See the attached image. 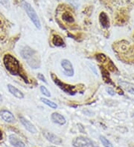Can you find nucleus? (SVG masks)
<instances>
[{
	"label": "nucleus",
	"mask_w": 134,
	"mask_h": 147,
	"mask_svg": "<svg viewBox=\"0 0 134 147\" xmlns=\"http://www.w3.org/2000/svg\"><path fill=\"white\" fill-rule=\"evenodd\" d=\"M3 63L6 69L12 75H20L21 67L17 59L11 54H5L3 57Z\"/></svg>",
	"instance_id": "nucleus-1"
},
{
	"label": "nucleus",
	"mask_w": 134,
	"mask_h": 147,
	"mask_svg": "<svg viewBox=\"0 0 134 147\" xmlns=\"http://www.w3.org/2000/svg\"><path fill=\"white\" fill-rule=\"evenodd\" d=\"M35 54V51L29 47H25L21 51L22 57L26 59L29 65L33 68H38L39 67V62L37 61V58Z\"/></svg>",
	"instance_id": "nucleus-2"
},
{
	"label": "nucleus",
	"mask_w": 134,
	"mask_h": 147,
	"mask_svg": "<svg viewBox=\"0 0 134 147\" xmlns=\"http://www.w3.org/2000/svg\"><path fill=\"white\" fill-rule=\"evenodd\" d=\"M22 6H23L27 15L29 16L30 20L32 21L34 25H35V27L37 29L41 28V23H40L39 19L37 16V13L34 9V7L31 5L29 2H25V1H22Z\"/></svg>",
	"instance_id": "nucleus-3"
},
{
	"label": "nucleus",
	"mask_w": 134,
	"mask_h": 147,
	"mask_svg": "<svg viewBox=\"0 0 134 147\" xmlns=\"http://www.w3.org/2000/svg\"><path fill=\"white\" fill-rule=\"evenodd\" d=\"M51 77H52V80L56 85H57L61 90H63V92H66V93H68L70 95H74L76 93V87L73 86H71V85L66 84V83H63L62 81L60 80L58 78H57V76L55 74H54L53 73H51Z\"/></svg>",
	"instance_id": "nucleus-4"
},
{
	"label": "nucleus",
	"mask_w": 134,
	"mask_h": 147,
	"mask_svg": "<svg viewBox=\"0 0 134 147\" xmlns=\"http://www.w3.org/2000/svg\"><path fill=\"white\" fill-rule=\"evenodd\" d=\"M72 145L74 147H99L95 142L84 136L75 138L72 140Z\"/></svg>",
	"instance_id": "nucleus-5"
},
{
	"label": "nucleus",
	"mask_w": 134,
	"mask_h": 147,
	"mask_svg": "<svg viewBox=\"0 0 134 147\" xmlns=\"http://www.w3.org/2000/svg\"><path fill=\"white\" fill-rule=\"evenodd\" d=\"M61 66H62L64 74L66 76L72 77L74 75L73 65H72V64H71L69 60L66 59H63L61 61Z\"/></svg>",
	"instance_id": "nucleus-6"
},
{
	"label": "nucleus",
	"mask_w": 134,
	"mask_h": 147,
	"mask_svg": "<svg viewBox=\"0 0 134 147\" xmlns=\"http://www.w3.org/2000/svg\"><path fill=\"white\" fill-rule=\"evenodd\" d=\"M19 119H20V121L22 124V126L25 128L26 130L29 131L31 134H36V133L37 132V130L36 129L35 126L33 125L30 121L25 119L24 117L22 116H20L19 117Z\"/></svg>",
	"instance_id": "nucleus-7"
},
{
	"label": "nucleus",
	"mask_w": 134,
	"mask_h": 147,
	"mask_svg": "<svg viewBox=\"0 0 134 147\" xmlns=\"http://www.w3.org/2000/svg\"><path fill=\"white\" fill-rule=\"evenodd\" d=\"M43 135H44L46 139L49 142H51V143H52V144H56V145H60L61 144H62L61 138L53 134V133L49 132V131H44Z\"/></svg>",
	"instance_id": "nucleus-8"
},
{
	"label": "nucleus",
	"mask_w": 134,
	"mask_h": 147,
	"mask_svg": "<svg viewBox=\"0 0 134 147\" xmlns=\"http://www.w3.org/2000/svg\"><path fill=\"white\" fill-rule=\"evenodd\" d=\"M0 117L3 119L5 122L9 123H12L16 121L15 117L14 116L11 111H7L6 109H2L0 111Z\"/></svg>",
	"instance_id": "nucleus-9"
},
{
	"label": "nucleus",
	"mask_w": 134,
	"mask_h": 147,
	"mask_svg": "<svg viewBox=\"0 0 134 147\" xmlns=\"http://www.w3.org/2000/svg\"><path fill=\"white\" fill-rule=\"evenodd\" d=\"M118 85L122 88L125 90L128 93L134 95V84L133 83L126 82V81H119Z\"/></svg>",
	"instance_id": "nucleus-10"
},
{
	"label": "nucleus",
	"mask_w": 134,
	"mask_h": 147,
	"mask_svg": "<svg viewBox=\"0 0 134 147\" xmlns=\"http://www.w3.org/2000/svg\"><path fill=\"white\" fill-rule=\"evenodd\" d=\"M61 20L63 22L68 24V25L74 23V22H75L73 15L71 14V13L69 11H66L63 13L61 15Z\"/></svg>",
	"instance_id": "nucleus-11"
},
{
	"label": "nucleus",
	"mask_w": 134,
	"mask_h": 147,
	"mask_svg": "<svg viewBox=\"0 0 134 147\" xmlns=\"http://www.w3.org/2000/svg\"><path fill=\"white\" fill-rule=\"evenodd\" d=\"M51 118H52V120L54 123L59 124V125H64L66 122L64 117L62 115H61V114L57 113V112H54V113H52Z\"/></svg>",
	"instance_id": "nucleus-12"
},
{
	"label": "nucleus",
	"mask_w": 134,
	"mask_h": 147,
	"mask_svg": "<svg viewBox=\"0 0 134 147\" xmlns=\"http://www.w3.org/2000/svg\"><path fill=\"white\" fill-rule=\"evenodd\" d=\"M7 88H8L9 92L13 94L14 97H16V98L19 99H22L24 98V94L20 91V90L18 89L17 88H16L15 86H12L11 84L7 85Z\"/></svg>",
	"instance_id": "nucleus-13"
},
{
	"label": "nucleus",
	"mask_w": 134,
	"mask_h": 147,
	"mask_svg": "<svg viewBox=\"0 0 134 147\" xmlns=\"http://www.w3.org/2000/svg\"><path fill=\"white\" fill-rule=\"evenodd\" d=\"M9 142L10 144L14 147H25V144L23 142L20 140L16 135H11L9 136Z\"/></svg>",
	"instance_id": "nucleus-14"
},
{
	"label": "nucleus",
	"mask_w": 134,
	"mask_h": 147,
	"mask_svg": "<svg viewBox=\"0 0 134 147\" xmlns=\"http://www.w3.org/2000/svg\"><path fill=\"white\" fill-rule=\"evenodd\" d=\"M99 22L101 25L104 28H108L110 27V20L107 14L104 12H101L99 15Z\"/></svg>",
	"instance_id": "nucleus-15"
},
{
	"label": "nucleus",
	"mask_w": 134,
	"mask_h": 147,
	"mask_svg": "<svg viewBox=\"0 0 134 147\" xmlns=\"http://www.w3.org/2000/svg\"><path fill=\"white\" fill-rule=\"evenodd\" d=\"M52 44H53L54 46L57 47H63L65 45V42L63 41V40L62 39L61 36L57 35V34H54L52 36Z\"/></svg>",
	"instance_id": "nucleus-16"
},
{
	"label": "nucleus",
	"mask_w": 134,
	"mask_h": 147,
	"mask_svg": "<svg viewBox=\"0 0 134 147\" xmlns=\"http://www.w3.org/2000/svg\"><path fill=\"white\" fill-rule=\"evenodd\" d=\"M40 100H41L42 102L44 103V104H46V106H49V107L52 108V109H56L57 108V105L56 104V103H54V102H52V101L49 100H48V99L44 98V97H42V98L40 99Z\"/></svg>",
	"instance_id": "nucleus-17"
},
{
	"label": "nucleus",
	"mask_w": 134,
	"mask_h": 147,
	"mask_svg": "<svg viewBox=\"0 0 134 147\" xmlns=\"http://www.w3.org/2000/svg\"><path fill=\"white\" fill-rule=\"evenodd\" d=\"M100 140L104 147H113V145L111 144V142L109 141V140H107V138H106L104 136L101 135Z\"/></svg>",
	"instance_id": "nucleus-18"
},
{
	"label": "nucleus",
	"mask_w": 134,
	"mask_h": 147,
	"mask_svg": "<svg viewBox=\"0 0 134 147\" xmlns=\"http://www.w3.org/2000/svg\"><path fill=\"white\" fill-rule=\"evenodd\" d=\"M40 92H41V93L43 94V95L46 96V97H50L51 96L50 92H49V91H48V90L44 86H40Z\"/></svg>",
	"instance_id": "nucleus-19"
},
{
	"label": "nucleus",
	"mask_w": 134,
	"mask_h": 147,
	"mask_svg": "<svg viewBox=\"0 0 134 147\" xmlns=\"http://www.w3.org/2000/svg\"><path fill=\"white\" fill-rule=\"evenodd\" d=\"M67 2L76 9L79 7V1L78 0H67Z\"/></svg>",
	"instance_id": "nucleus-20"
},
{
	"label": "nucleus",
	"mask_w": 134,
	"mask_h": 147,
	"mask_svg": "<svg viewBox=\"0 0 134 147\" xmlns=\"http://www.w3.org/2000/svg\"><path fill=\"white\" fill-rule=\"evenodd\" d=\"M0 4H2L6 8H10V3L8 0H0Z\"/></svg>",
	"instance_id": "nucleus-21"
},
{
	"label": "nucleus",
	"mask_w": 134,
	"mask_h": 147,
	"mask_svg": "<svg viewBox=\"0 0 134 147\" xmlns=\"http://www.w3.org/2000/svg\"><path fill=\"white\" fill-rule=\"evenodd\" d=\"M106 91H107V93L109 94L110 95H111V96H113V95H115V94H116L115 90L113 89V88H111V87H107V88H106Z\"/></svg>",
	"instance_id": "nucleus-22"
},
{
	"label": "nucleus",
	"mask_w": 134,
	"mask_h": 147,
	"mask_svg": "<svg viewBox=\"0 0 134 147\" xmlns=\"http://www.w3.org/2000/svg\"><path fill=\"white\" fill-rule=\"evenodd\" d=\"M37 78L39 80L43 81V83H47V81H46V77H45V76L43 75V74H41V73L38 74H37Z\"/></svg>",
	"instance_id": "nucleus-23"
},
{
	"label": "nucleus",
	"mask_w": 134,
	"mask_h": 147,
	"mask_svg": "<svg viewBox=\"0 0 134 147\" xmlns=\"http://www.w3.org/2000/svg\"><path fill=\"white\" fill-rule=\"evenodd\" d=\"M2 138V131L0 130V140H1Z\"/></svg>",
	"instance_id": "nucleus-24"
},
{
	"label": "nucleus",
	"mask_w": 134,
	"mask_h": 147,
	"mask_svg": "<svg viewBox=\"0 0 134 147\" xmlns=\"http://www.w3.org/2000/svg\"><path fill=\"white\" fill-rule=\"evenodd\" d=\"M2 95L0 94V101H2Z\"/></svg>",
	"instance_id": "nucleus-25"
},
{
	"label": "nucleus",
	"mask_w": 134,
	"mask_h": 147,
	"mask_svg": "<svg viewBox=\"0 0 134 147\" xmlns=\"http://www.w3.org/2000/svg\"><path fill=\"white\" fill-rule=\"evenodd\" d=\"M49 147H57V146H49Z\"/></svg>",
	"instance_id": "nucleus-26"
},
{
	"label": "nucleus",
	"mask_w": 134,
	"mask_h": 147,
	"mask_svg": "<svg viewBox=\"0 0 134 147\" xmlns=\"http://www.w3.org/2000/svg\"><path fill=\"white\" fill-rule=\"evenodd\" d=\"M14 1H15V0H14Z\"/></svg>",
	"instance_id": "nucleus-27"
}]
</instances>
